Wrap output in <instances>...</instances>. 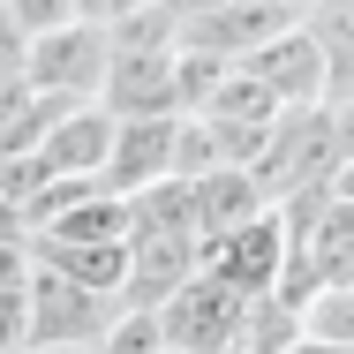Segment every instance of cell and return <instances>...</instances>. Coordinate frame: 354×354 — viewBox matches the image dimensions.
<instances>
[{"instance_id":"obj_11","label":"cell","mask_w":354,"mask_h":354,"mask_svg":"<svg viewBox=\"0 0 354 354\" xmlns=\"http://www.w3.org/2000/svg\"><path fill=\"white\" fill-rule=\"evenodd\" d=\"M98 354H166V339H158V317H151V309H121V317L106 324Z\"/></svg>"},{"instance_id":"obj_9","label":"cell","mask_w":354,"mask_h":354,"mask_svg":"<svg viewBox=\"0 0 354 354\" xmlns=\"http://www.w3.org/2000/svg\"><path fill=\"white\" fill-rule=\"evenodd\" d=\"M272 212L264 196H257V181L241 174V166H212L204 181H189V218H196V241H212L226 226H241V218Z\"/></svg>"},{"instance_id":"obj_15","label":"cell","mask_w":354,"mask_h":354,"mask_svg":"<svg viewBox=\"0 0 354 354\" xmlns=\"http://www.w3.org/2000/svg\"><path fill=\"white\" fill-rule=\"evenodd\" d=\"M23 46H30V38L0 15V83H15V75H23Z\"/></svg>"},{"instance_id":"obj_8","label":"cell","mask_w":354,"mask_h":354,"mask_svg":"<svg viewBox=\"0 0 354 354\" xmlns=\"http://www.w3.org/2000/svg\"><path fill=\"white\" fill-rule=\"evenodd\" d=\"M106 143H113V121H106L98 106H68V113L46 129V143H38V174H46V181H98Z\"/></svg>"},{"instance_id":"obj_5","label":"cell","mask_w":354,"mask_h":354,"mask_svg":"<svg viewBox=\"0 0 354 354\" xmlns=\"http://www.w3.org/2000/svg\"><path fill=\"white\" fill-rule=\"evenodd\" d=\"M23 301H30V347H98L106 324L121 317V301H106V294H91V286L61 279V272H38V264H30Z\"/></svg>"},{"instance_id":"obj_1","label":"cell","mask_w":354,"mask_h":354,"mask_svg":"<svg viewBox=\"0 0 354 354\" xmlns=\"http://www.w3.org/2000/svg\"><path fill=\"white\" fill-rule=\"evenodd\" d=\"M257 196L279 212L294 196H317V189H339L347 181V106H294L272 121V136L249 166Z\"/></svg>"},{"instance_id":"obj_17","label":"cell","mask_w":354,"mask_h":354,"mask_svg":"<svg viewBox=\"0 0 354 354\" xmlns=\"http://www.w3.org/2000/svg\"><path fill=\"white\" fill-rule=\"evenodd\" d=\"M0 234H23V218H15V212H8V204H0Z\"/></svg>"},{"instance_id":"obj_14","label":"cell","mask_w":354,"mask_h":354,"mask_svg":"<svg viewBox=\"0 0 354 354\" xmlns=\"http://www.w3.org/2000/svg\"><path fill=\"white\" fill-rule=\"evenodd\" d=\"M23 279H30V241L0 234V286H23Z\"/></svg>"},{"instance_id":"obj_2","label":"cell","mask_w":354,"mask_h":354,"mask_svg":"<svg viewBox=\"0 0 354 354\" xmlns=\"http://www.w3.org/2000/svg\"><path fill=\"white\" fill-rule=\"evenodd\" d=\"M106 23H61V30H38L23 46V91L38 98H61V106H98V83H106Z\"/></svg>"},{"instance_id":"obj_6","label":"cell","mask_w":354,"mask_h":354,"mask_svg":"<svg viewBox=\"0 0 354 354\" xmlns=\"http://www.w3.org/2000/svg\"><path fill=\"white\" fill-rule=\"evenodd\" d=\"M241 75H249L279 113H294V106H332V91H324V53H317V38H309L301 23H286L279 38H264V46L241 61Z\"/></svg>"},{"instance_id":"obj_7","label":"cell","mask_w":354,"mask_h":354,"mask_svg":"<svg viewBox=\"0 0 354 354\" xmlns=\"http://www.w3.org/2000/svg\"><path fill=\"white\" fill-rule=\"evenodd\" d=\"M151 181H174V121H113L98 189L106 196H136Z\"/></svg>"},{"instance_id":"obj_4","label":"cell","mask_w":354,"mask_h":354,"mask_svg":"<svg viewBox=\"0 0 354 354\" xmlns=\"http://www.w3.org/2000/svg\"><path fill=\"white\" fill-rule=\"evenodd\" d=\"M151 317H158L166 354H234L241 347V324H249V301H241L234 286H218V279L196 272L174 301H158Z\"/></svg>"},{"instance_id":"obj_12","label":"cell","mask_w":354,"mask_h":354,"mask_svg":"<svg viewBox=\"0 0 354 354\" xmlns=\"http://www.w3.org/2000/svg\"><path fill=\"white\" fill-rule=\"evenodd\" d=\"M0 15H8L23 38H38V30H61V23H75V0H0Z\"/></svg>"},{"instance_id":"obj_13","label":"cell","mask_w":354,"mask_h":354,"mask_svg":"<svg viewBox=\"0 0 354 354\" xmlns=\"http://www.w3.org/2000/svg\"><path fill=\"white\" fill-rule=\"evenodd\" d=\"M23 286H30V279H23ZM23 286H0V354L30 347V301H23Z\"/></svg>"},{"instance_id":"obj_16","label":"cell","mask_w":354,"mask_h":354,"mask_svg":"<svg viewBox=\"0 0 354 354\" xmlns=\"http://www.w3.org/2000/svg\"><path fill=\"white\" fill-rule=\"evenodd\" d=\"M23 354H98V347H23Z\"/></svg>"},{"instance_id":"obj_10","label":"cell","mask_w":354,"mask_h":354,"mask_svg":"<svg viewBox=\"0 0 354 354\" xmlns=\"http://www.w3.org/2000/svg\"><path fill=\"white\" fill-rule=\"evenodd\" d=\"M294 332H301L309 347H347V339H354V286L309 294V301L294 309Z\"/></svg>"},{"instance_id":"obj_3","label":"cell","mask_w":354,"mask_h":354,"mask_svg":"<svg viewBox=\"0 0 354 354\" xmlns=\"http://www.w3.org/2000/svg\"><path fill=\"white\" fill-rule=\"evenodd\" d=\"M279 264H286L279 212H257V218H241V226H226V234H212V241H196V272L218 279V286H234L241 301H272Z\"/></svg>"}]
</instances>
